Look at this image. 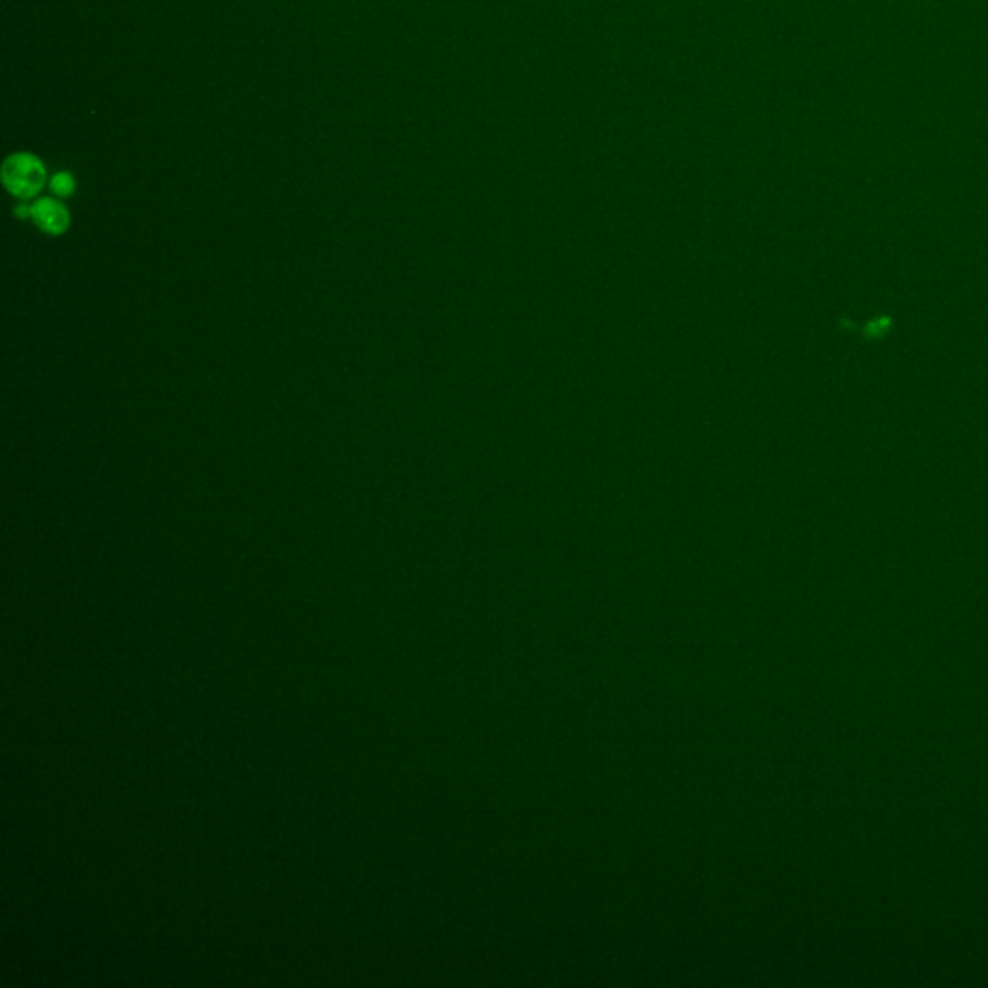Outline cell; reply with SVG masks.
I'll use <instances>...</instances> for the list:
<instances>
[{"label":"cell","instance_id":"cell-1","mask_svg":"<svg viewBox=\"0 0 988 988\" xmlns=\"http://www.w3.org/2000/svg\"><path fill=\"white\" fill-rule=\"evenodd\" d=\"M2 184L18 199H33L47 184V168L31 153H14L2 165Z\"/></svg>","mask_w":988,"mask_h":988},{"label":"cell","instance_id":"cell-2","mask_svg":"<svg viewBox=\"0 0 988 988\" xmlns=\"http://www.w3.org/2000/svg\"><path fill=\"white\" fill-rule=\"evenodd\" d=\"M29 219L35 222V226L41 232H45L49 236H62V234H66L68 228H70V222H72L68 207L62 201L55 199V197H41V199H37L31 205V217Z\"/></svg>","mask_w":988,"mask_h":988},{"label":"cell","instance_id":"cell-3","mask_svg":"<svg viewBox=\"0 0 988 988\" xmlns=\"http://www.w3.org/2000/svg\"><path fill=\"white\" fill-rule=\"evenodd\" d=\"M51 192L55 193L56 197H60V199L74 195V192H76V178L70 172H58V174H55L51 178Z\"/></svg>","mask_w":988,"mask_h":988}]
</instances>
